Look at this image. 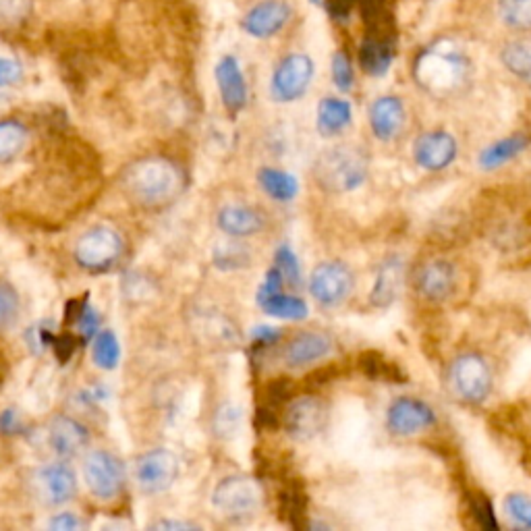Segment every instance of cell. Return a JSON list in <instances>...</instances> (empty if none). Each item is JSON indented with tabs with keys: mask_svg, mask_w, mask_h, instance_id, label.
<instances>
[{
	"mask_svg": "<svg viewBox=\"0 0 531 531\" xmlns=\"http://www.w3.org/2000/svg\"><path fill=\"white\" fill-rule=\"evenodd\" d=\"M413 79L426 94L446 100L461 94L471 79L467 54L453 40H436L417 54Z\"/></svg>",
	"mask_w": 531,
	"mask_h": 531,
	"instance_id": "6da1fadb",
	"label": "cell"
},
{
	"mask_svg": "<svg viewBox=\"0 0 531 531\" xmlns=\"http://www.w3.org/2000/svg\"><path fill=\"white\" fill-rule=\"evenodd\" d=\"M185 189V175L164 156L139 158L123 173V191L142 208H164L173 204Z\"/></svg>",
	"mask_w": 531,
	"mask_h": 531,
	"instance_id": "7a4b0ae2",
	"label": "cell"
},
{
	"mask_svg": "<svg viewBox=\"0 0 531 531\" xmlns=\"http://www.w3.org/2000/svg\"><path fill=\"white\" fill-rule=\"evenodd\" d=\"M314 177L324 191H353L368 177V158L353 146L330 148L318 156L314 164Z\"/></svg>",
	"mask_w": 531,
	"mask_h": 531,
	"instance_id": "3957f363",
	"label": "cell"
},
{
	"mask_svg": "<svg viewBox=\"0 0 531 531\" xmlns=\"http://www.w3.org/2000/svg\"><path fill=\"white\" fill-rule=\"evenodd\" d=\"M449 386L453 395L467 405L484 403L492 393V370L488 361L478 353L459 355L449 368Z\"/></svg>",
	"mask_w": 531,
	"mask_h": 531,
	"instance_id": "277c9868",
	"label": "cell"
},
{
	"mask_svg": "<svg viewBox=\"0 0 531 531\" xmlns=\"http://www.w3.org/2000/svg\"><path fill=\"white\" fill-rule=\"evenodd\" d=\"M123 256L121 235L104 225L92 227L83 233L73 247V258L81 270L104 272L113 268Z\"/></svg>",
	"mask_w": 531,
	"mask_h": 531,
	"instance_id": "5b68a950",
	"label": "cell"
},
{
	"mask_svg": "<svg viewBox=\"0 0 531 531\" xmlns=\"http://www.w3.org/2000/svg\"><path fill=\"white\" fill-rule=\"evenodd\" d=\"M212 505L218 513L229 517L251 515L262 505V488L249 475H229L214 488Z\"/></svg>",
	"mask_w": 531,
	"mask_h": 531,
	"instance_id": "8992f818",
	"label": "cell"
},
{
	"mask_svg": "<svg viewBox=\"0 0 531 531\" xmlns=\"http://www.w3.org/2000/svg\"><path fill=\"white\" fill-rule=\"evenodd\" d=\"M314 79V61L307 54L293 52L276 65L270 79V94L276 102L299 100Z\"/></svg>",
	"mask_w": 531,
	"mask_h": 531,
	"instance_id": "52a82bcc",
	"label": "cell"
},
{
	"mask_svg": "<svg viewBox=\"0 0 531 531\" xmlns=\"http://www.w3.org/2000/svg\"><path fill=\"white\" fill-rule=\"evenodd\" d=\"M83 480L100 500L121 494L125 486V467L121 459L108 451H92L83 461Z\"/></svg>",
	"mask_w": 531,
	"mask_h": 531,
	"instance_id": "ba28073f",
	"label": "cell"
},
{
	"mask_svg": "<svg viewBox=\"0 0 531 531\" xmlns=\"http://www.w3.org/2000/svg\"><path fill=\"white\" fill-rule=\"evenodd\" d=\"M179 478V457L166 449L144 453L135 463V482L144 494H162Z\"/></svg>",
	"mask_w": 531,
	"mask_h": 531,
	"instance_id": "9c48e42d",
	"label": "cell"
},
{
	"mask_svg": "<svg viewBox=\"0 0 531 531\" xmlns=\"http://www.w3.org/2000/svg\"><path fill=\"white\" fill-rule=\"evenodd\" d=\"M355 276L343 262H322L310 276V293L324 307L341 305L353 291Z\"/></svg>",
	"mask_w": 531,
	"mask_h": 531,
	"instance_id": "30bf717a",
	"label": "cell"
},
{
	"mask_svg": "<svg viewBox=\"0 0 531 531\" xmlns=\"http://www.w3.org/2000/svg\"><path fill=\"white\" fill-rule=\"evenodd\" d=\"M293 17V7L287 0H260L241 19V30L258 40L274 38L281 34Z\"/></svg>",
	"mask_w": 531,
	"mask_h": 531,
	"instance_id": "8fae6325",
	"label": "cell"
},
{
	"mask_svg": "<svg viewBox=\"0 0 531 531\" xmlns=\"http://www.w3.org/2000/svg\"><path fill=\"white\" fill-rule=\"evenodd\" d=\"M326 422H328L326 405L316 397H301L287 407L283 426L293 440L305 442L316 438L326 428Z\"/></svg>",
	"mask_w": 531,
	"mask_h": 531,
	"instance_id": "7c38bea8",
	"label": "cell"
},
{
	"mask_svg": "<svg viewBox=\"0 0 531 531\" xmlns=\"http://www.w3.org/2000/svg\"><path fill=\"white\" fill-rule=\"evenodd\" d=\"M436 424L434 409L413 397H401L393 401L386 411V426L395 436H413Z\"/></svg>",
	"mask_w": 531,
	"mask_h": 531,
	"instance_id": "4fadbf2b",
	"label": "cell"
},
{
	"mask_svg": "<svg viewBox=\"0 0 531 531\" xmlns=\"http://www.w3.org/2000/svg\"><path fill=\"white\" fill-rule=\"evenodd\" d=\"M36 494L48 507H61L71 502L77 494L75 471L65 463H52L42 467L34 478Z\"/></svg>",
	"mask_w": 531,
	"mask_h": 531,
	"instance_id": "5bb4252c",
	"label": "cell"
},
{
	"mask_svg": "<svg viewBox=\"0 0 531 531\" xmlns=\"http://www.w3.org/2000/svg\"><path fill=\"white\" fill-rule=\"evenodd\" d=\"M413 158L422 169L432 173L449 169L457 158L455 137L446 131L422 133L413 144Z\"/></svg>",
	"mask_w": 531,
	"mask_h": 531,
	"instance_id": "9a60e30c",
	"label": "cell"
},
{
	"mask_svg": "<svg viewBox=\"0 0 531 531\" xmlns=\"http://www.w3.org/2000/svg\"><path fill=\"white\" fill-rule=\"evenodd\" d=\"M415 289L428 301H446L457 289L455 266L446 260H430L415 272Z\"/></svg>",
	"mask_w": 531,
	"mask_h": 531,
	"instance_id": "2e32d148",
	"label": "cell"
},
{
	"mask_svg": "<svg viewBox=\"0 0 531 531\" xmlns=\"http://www.w3.org/2000/svg\"><path fill=\"white\" fill-rule=\"evenodd\" d=\"M90 442V432L77 419L69 415H57L48 424V444L52 453L61 459H73L86 449Z\"/></svg>",
	"mask_w": 531,
	"mask_h": 531,
	"instance_id": "e0dca14e",
	"label": "cell"
},
{
	"mask_svg": "<svg viewBox=\"0 0 531 531\" xmlns=\"http://www.w3.org/2000/svg\"><path fill=\"white\" fill-rule=\"evenodd\" d=\"M216 75V86L220 92V100L225 104L231 115L241 113L247 106L249 100V90L245 75L237 63L235 57H222L214 69Z\"/></svg>",
	"mask_w": 531,
	"mask_h": 531,
	"instance_id": "ac0fdd59",
	"label": "cell"
},
{
	"mask_svg": "<svg viewBox=\"0 0 531 531\" xmlns=\"http://www.w3.org/2000/svg\"><path fill=\"white\" fill-rule=\"evenodd\" d=\"M332 353V339L324 332L305 330L295 334L283 351V359L289 368H305Z\"/></svg>",
	"mask_w": 531,
	"mask_h": 531,
	"instance_id": "d6986e66",
	"label": "cell"
},
{
	"mask_svg": "<svg viewBox=\"0 0 531 531\" xmlns=\"http://www.w3.org/2000/svg\"><path fill=\"white\" fill-rule=\"evenodd\" d=\"M372 131L382 142L395 139L405 125V106L397 96H380L370 108Z\"/></svg>",
	"mask_w": 531,
	"mask_h": 531,
	"instance_id": "ffe728a7",
	"label": "cell"
},
{
	"mask_svg": "<svg viewBox=\"0 0 531 531\" xmlns=\"http://www.w3.org/2000/svg\"><path fill=\"white\" fill-rule=\"evenodd\" d=\"M216 222L222 233L235 237V239L251 237L264 229V216L256 208L243 206V204L225 206L218 212Z\"/></svg>",
	"mask_w": 531,
	"mask_h": 531,
	"instance_id": "44dd1931",
	"label": "cell"
},
{
	"mask_svg": "<svg viewBox=\"0 0 531 531\" xmlns=\"http://www.w3.org/2000/svg\"><path fill=\"white\" fill-rule=\"evenodd\" d=\"M397 57V40L378 38V36H363L359 46V65L372 77H382L388 73Z\"/></svg>",
	"mask_w": 531,
	"mask_h": 531,
	"instance_id": "7402d4cb",
	"label": "cell"
},
{
	"mask_svg": "<svg viewBox=\"0 0 531 531\" xmlns=\"http://www.w3.org/2000/svg\"><path fill=\"white\" fill-rule=\"evenodd\" d=\"M353 110L347 100L324 98L318 106V131L326 137L337 135L351 125Z\"/></svg>",
	"mask_w": 531,
	"mask_h": 531,
	"instance_id": "603a6c76",
	"label": "cell"
},
{
	"mask_svg": "<svg viewBox=\"0 0 531 531\" xmlns=\"http://www.w3.org/2000/svg\"><path fill=\"white\" fill-rule=\"evenodd\" d=\"M258 303L268 316L283 318V320H303L307 318V303L299 297L285 295L283 291L274 293H260L258 291Z\"/></svg>",
	"mask_w": 531,
	"mask_h": 531,
	"instance_id": "cb8c5ba5",
	"label": "cell"
},
{
	"mask_svg": "<svg viewBox=\"0 0 531 531\" xmlns=\"http://www.w3.org/2000/svg\"><path fill=\"white\" fill-rule=\"evenodd\" d=\"M401 274H403V264L401 260L393 258V260H386L376 276V283L372 289V303L378 307L390 305L395 301L399 289H401Z\"/></svg>",
	"mask_w": 531,
	"mask_h": 531,
	"instance_id": "d4e9b609",
	"label": "cell"
},
{
	"mask_svg": "<svg viewBox=\"0 0 531 531\" xmlns=\"http://www.w3.org/2000/svg\"><path fill=\"white\" fill-rule=\"evenodd\" d=\"M27 139H30V133H27V127L21 121H0V166L15 162L23 154Z\"/></svg>",
	"mask_w": 531,
	"mask_h": 531,
	"instance_id": "484cf974",
	"label": "cell"
},
{
	"mask_svg": "<svg viewBox=\"0 0 531 531\" xmlns=\"http://www.w3.org/2000/svg\"><path fill=\"white\" fill-rule=\"evenodd\" d=\"M500 61L509 73L531 86V38L509 42L500 52Z\"/></svg>",
	"mask_w": 531,
	"mask_h": 531,
	"instance_id": "4316f807",
	"label": "cell"
},
{
	"mask_svg": "<svg viewBox=\"0 0 531 531\" xmlns=\"http://www.w3.org/2000/svg\"><path fill=\"white\" fill-rule=\"evenodd\" d=\"M527 146H529V137L513 135V137L502 139V142H496V144L488 146L480 154L478 162H480L482 169L492 171V169H498V166H502L505 162H509L511 158H515L517 154H521Z\"/></svg>",
	"mask_w": 531,
	"mask_h": 531,
	"instance_id": "83f0119b",
	"label": "cell"
},
{
	"mask_svg": "<svg viewBox=\"0 0 531 531\" xmlns=\"http://www.w3.org/2000/svg\"><path fill=\"white\" fill-rule=\"evenodd\" d=\"M258 181L262 189L276 202H291L299 193V183L293 175L278 169H262L258 173Z\"/></svg>",
	"mask_w": 531,
	"mask_h": 531,
	"instance_id": "f1b7e54d",
	"label": "cell"
},
{
	"mask_svg": "<svg viewBox=\"0 0 531 531\" xmlns=\"http://www.w3.org/2000/svg\"><path fill=\"white\" fill-rule=\"evenodd\" d=\"M359 368L363 374L372 380H386V382H393V384H403L407 380L401 366H397V363H393V361H388L384 355H380L376 351L361 353L359 355Z\"/></svg>",
	"mask_w": 531,
	"mask_h": 531,
	"instance_id": "f546056e",
	"label": "cell"
},
{
	"mask_svg": "<svg viewBox=\"0 0 531 531\" xmlns=\"http://www.w3.org/2000/svg\"><path fill=\"white\" fill-rule=\"evenodd\" d=\"M305 511H307V494L301 488V484L293 482L278 494V513H281L285 521H289V525L303 527Z\"/></svg>",
	"mask_w": 531,
	"mask_h": 531,
	"instance_id": "4dcf8cb0",
	"label": "cell"
},
{
	"mask_svg": "<svg viewBox=\"0 0 531 531\" xmlns=\"http://www.w3.org/2000/svg\"><path fill=\"white\" fill-rule=\"evenodd\" d=\"M92 357L100 370H115L121 361V345L113 330H102L94 337Z\"/></svg>",
	"mask_w": 531,
	"mask_h": 531,
	"instance_id": "1f68e13d",
	"label": "cell"
},
{
	"mask_svg": "<svg viewBox=\"0 0 531 531\" xmlns=\"http://www.w3.org/2000/svg\"><path fill=\"white\" fill-rule=\"evenodd\" d=\"M34 0H0V34L19 30L30 21Z\"/></svg>",
	"mask_w": 531,
	"mask_h": 531,
	"instance_id": "d6a6232c",
	"label": "cell"
},
{
	"mask_svg": "<svg viewBox=\"0 0 531 531\" xmlns=\"http://www.w3.org/2000/svg\"><path fill=\"white\" fill-rule=\"evenodd\" d=\"M498 15L515 32L531 30V0H500Z\"/></svg>",
	"mask_w": 531,
	"mask_h": 531,
	"instance_id": "836d02e7",
	"label": "cell"
},
{
	"mask_svg": "<svg viewBox=\"0 0 531 531\" xmlns=\"http://www.w3.org/2000/svg\"><path fill=\"white\" fill-rule=\"evenodd\" d=\"M19 314L21 299L17 289L7 281H0V332L13 328L19 320Z\"/></svg>",
	"mask_w": 531,
	"mask_h": 531,
	"instance_id": "e575fe53",
	"label": "cell"
},
{
	"mask_svg": "<svg viewBox=\"0 0 531 531\" xmlns=\"http://www.w3.org/2000/svg\"><path fill=\"white\" fill-rule=\"evenodd\" d=\"M505 515L519 529H531V496L529 494H509L505 498Z\"/></svg>",
	"mask_w": 531,
	"mask_h": 531,
	"instance_id": "d590c367",
	"label": "cell"
},
{
	"mask_svg": "<svg viewBox=\"0 0 531 531\" xmlns=\"http://www.w3.org/2000/svg\"><path fill=\"white\" fill-rule=\"evenodd\" d=\"M241 422H243V413L233 405H225V407L218 409V413L214 417V432L220 438H233V436H237Z\"/></svg>",
	"mask_w": 531,
	"mask_h": 531,
	"instance_id": "8d00e7d4",
	"label": "cell"
},
{
	"mask_svg": "<svg viewBox=\"0 0 531 531\" xmlns=\"http://www.w3.org/2000/svg\"><path fill=\"white\" fill-rule=\"evenodd\" d=\"M332 81H334V86H337L341 92H349L353 88V83H355V75H353V65H351V59H349V54L339 50V52H334V57H332Z\"/></svg>",
	"mask_w": 531,
	"mask_h": 531,
	"instance_id": "74e56055",
	"label": "cell"
},
{
	"mask_svg": "<svg viewBox=\"0 0 531 531\" xmlns=\"http://www.w3.org/2000/svg\"><path fill=\"white\" fill-rule=\"evenodd\" d=\"M274 266L281 270L285 281H289L291 285H299L301 283V268H299V260L293 254V249L289 245H281L276 249L274 254Z\"/></svg>",
	"mask_w": 531,
	"mask_h": 531,
	"instance_id": "f35d334b",
	"label": "cell"
},
{
	"mask_svg": "<svg viewBox=\"0 0 531 531\" xmlns=\"http://www.w3.org/2000/svg\"><path fill=\"white\" fill-rule=\"evenodd\" d=\"M467 500H469V513L473 515L475 521H478L480 527H484V529H496L498 527L496 517H494V509L484 494L473 492L467 496Z\"/></svg>",
	"mask_w": 531,
	"mask_h": 531,
	"instance_id": "ab89813d",
	"label": "cell"
},
{
	"mask_svg": "<svg viewBox=\"0 0 531 531\" xmlns=\"http://www.w3.org/2000/svg\"><path fill=\"white\" fill-rule=\"evenodd\" d=\"M293 380L289 378H276V380H270V384L266 386V399H268V405L276 407L281 405L285 401H289L293 397Z\"/></svg>",
	"mask_w": 531,
	"mask_h": 531,
	"instance_id": "60d3db41",
	"label": "cell"
},
{
	"mask_svg": "<svg viewBox=\"0 0 531 531\" xmlns=\"http://www.w3.org/2000/svg\"><path fill=\"white\" fill-rule=\"evenodd\" d=\"M243 256H245V247L227 245L225 249H216L214 262L218 264V268H239L243 264Z\"/></svg>",
	"mask_w": 531,
	"mask_h": 531,
	"instance_id": "b9f144b4",
	"label": "cell"
},
{
	"mask_svg": "<svg viewBox=\"0 0 531 531\" xmlns=\"http://www.w3.org/2000/svg\"><path fill=\"white\" fill-rule=\"evenodd\" d=\"M23 79V67L13 59L0 57V88L15 86Z\"/></svg>",
	"mask_w": 531,
	"mask_h": 531,
	"instance_id": "7bdbcfd3",
	"label": "cell"
},
{
	"mask_svg": "<svg viewBox=\"0 0 531 531\" xmlns=\"http://www.w3.org/2000/svg\"><path fill=\"white\" fill-rule=\"evenodd\" d=\"M75 347H77V341H75V337H71V334H59V337L52 339L54 355H57V359L61 363H67L73 357Z\"/></svg>",
	"mask_w": 531,
	"mask_h": 531,
	"instance_id": "ee69618b",
	"label": "cell"
},
{
	"mask_svg": "<svg viewBox=\"0 0 531 531\" xmlns=\"http://www.w3.org/2000/svg\"><path fill=\"white\" fill-rule=\"evenodd\" d=\"M256 428L264 432H272L278 428V417L272 405H264L256 411Z\"/></svg>",
	"mask_w": 531,
	"mask_h": 531,
	"instance_id": "f6af8a7d",
	"label": "cell"
},
{
	"mask_svg": "<svg viewBox=\"0 0 531 531\" xmlns=\"http://www.w3.org/2000/svg\"><path fill=\"white\" fill-rule=\"evenodd\" d=\"M81 527H83V521L73 513H61L57 517H52L50 521V529L54 531H77Z\"/></svg>",
	"mask_w": 531,
	"mask_h": 531,
	"instance_id": "bcb514c9",
	"label": "cell"
},
{
	"mask_svg": "<svg viewBox=\"0 0 531 531\" xmlns=\"http://www.w3.org/2000/svg\"><path fill=\"white\" fill-rule=\"evenodd\" d=\"M357 7V0H326V9L334 19H347L351 11Z\"/></svg>",
	"mask_w": 531,
	"mask_h": 531,
	"instance_id": "7dc6e473",
	"label": "cell"
},
{
	"mask_svg": "<svg viewBox=\"0 0 531 531\" xmlns=\"http://www.w3.org/2000/svg\"><path fill=\"white\" fill-rule=\"evenodd\" d=\"M77 324H79L81 332L86 334V339L96 337V334H98V316L94 312V307L86 305V310H83V314H81V318H79Z\"/></svg>",
	"mask_w": 531,
	"mask_h": 531,
	"instance_id": "c3c4849f",
	"label": "cell"
},
{
	"mask_svg": "<svg viewBox=\"0 0 531 531\" xmlns=\"http://www.w3.org/2000/svg\"><path fill=\"white\" fill-rule=\"evenodd\" d=\"M21 430V419L13 409L0 413V432L3 434H17Z\"/></svg>",
	"mask_w": 531,
	"mask_h": 531,
	"instance_id": "681fc988",
	"label": "cell"
},
{
	"mask_svg": "<svg viewBox=\"0 0 531 531\" xmlns=\"http://www.w3.org/2000/svg\"><path fill=\"white\" fill-rule=\"evenodd\" d=\"M281 339V330L270 328V326H260L258 330H254V341L258 345H272Z\"/></svg>",
	"mask_w": 531,
	"mask_h": 531,
	"instance_id": "f907efd6",
	"label": "cell"
},
{
	"mask_svg": "<svg viewBox=\"0 0 531 531\" xmlns=\"http://www.w3.org/2000/svg\"><path fill=\"white\" fill-rule=\"evenodd\" d=\"M334 378V368H326V370H318L314 372L310 378H307V386H322L326 382H330Z\"/></svg>",
	"mask_w": 531,
	"mask_h": 531,
	"instance_id": "816d5d0a",
	"label": "cell"
},
{
	"mask_svg": "<svg viewBox=\"0 0 531 531\" xmlns=\"http://www.w3.org/2000/svg\"><path fill=\"white\" fill-rule=\"evenodd\" d=\"M154 527L156 529H198V525L185 523V521H160Z\"/></svg>",
	"mask_w": 531,
	"mask_h": 531,
	"instance_id": "f5cc1de1",
	"label": "cell"
}]
</instances>
